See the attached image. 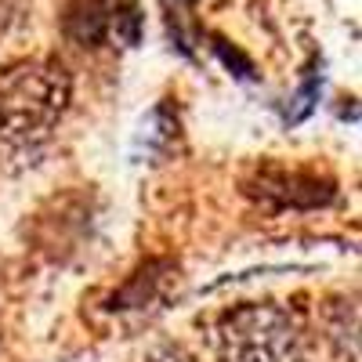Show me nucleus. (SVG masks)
I'll list each match as a JSON object with an SVG mask.
<instances>
[{
	"label": "nucleus",
	"instance_id": "f257e3e1",
	"mask_svg": "<svg viewBox=\"0 0 362 362\" xmlns=\"http://www.w3.org/2000/svg\"><path fill=\"white\" fill-rule=\"evenodd\" d=\"M69 102L73 80L58 62H8L0 69V160L33 163L62 127Z\"/></svg>",
	"mask_w": 362,
	"mask_h": 362
},
{
	"label": "nucleus",
	"instance_id": "f03ea898",
	"mask_svg": "<svg viewBox=\"0 0 362 362\" xmlns=\"http://www.w3.org/2000/svg\"><path fill=\"white\" fill-rule=\"evenodd\" d=\"M218 362H308V326L276 300H247L214 322Z\"/></svg>",
	"mask_w": 362,
	"mask_h": 362
},
{
	"label": "nucleus",
	"instance_id": "7ed1b4c3",
	"mask_svg": "<svg viewBox=\"0 0 362 362\" xmlns=\"http://www.w3.org/2000/svg\"><path fill=\"white\" fill-rule=\"evenodd\" d=\"M250 192L257 199H268L276 206H293V210H305V206H319L334 196V185L329 181H319V174H305V170H283V167H268L257 170V177L250 181Z\"/></svg>",
	"mask_w": 362,
	"mask_h": 362
},
{
	"label": "nucleus",
	"instance_id": "20e7f679",
	"mask_svg": "<svg viewBox=\"0 0 362 362\" xmlns=\"http://www.w3.org/2000/svg\"><path fill=\"white\" fill-rule=\"evenodd\" d=\"M109 8H105V0H73L69 4V15H66V29H69V37L83 47H95L105 40L109 33Z\"/></svg>",
	"mask_w": 362,
	"mask_h": 362
},
{
	"label": "nucleus",
	"instance_id": "39448f33",
	"mask_svg": "<svg viewBox=\"0 0 362 362\" xmlns=\"http://www.w3.org/2000/svg\"><path fill=\"white\" fill-rule=\"evenodd\" d=\"M326 337L334 341L341 358L358 362V308H355V300H337V308L326 319Z\"/></svg>",
	"mask_w": 362,
	"mask_h": 362
},
{
	"label": "nucleus",
	"instance_id": "423d86ee",
	"mask_svg": "<svg viewBox=\"0 0 362 362\" xmlns=\"http://www.w3.org/2000/svg\"><path fill=\"white\" fill-rule=\"evenodd\" d=\"M138 362H196L185 348H177V344H160L153 351H145Z\"/></svg>",
	"mask_w": 362,
	"mask_h": 362
},
{
	"label": "nucleus",
	"instance_id": "0eeeda50",
	"mask_svg": "<svg viewBox=\"0 0 362 362\" xmlns=\"http://www.w3.org/2000/svg\"><path fill=\"white\" fill-rule=\"evenodd\" d=\"M18 18V0H0V33L8 29V22Z\"/></svg>",
	"mask_w": 362,
	"mask_h": 362
},
{
	"label": "nucleus",
	"instance_id": "6e6552de",
	"mask_svg": "<svg viewBox=\"0 0 362 362\" xmlns=\"http://www.w3.org/2000/svg\"><path fill=\"white\" fill-rule=\"evenodd\" d=\"M0 337H4V305H0Z\"/></svg>",
	"mask_w": 362,
	"mask_h": 362
}]
</instances>
